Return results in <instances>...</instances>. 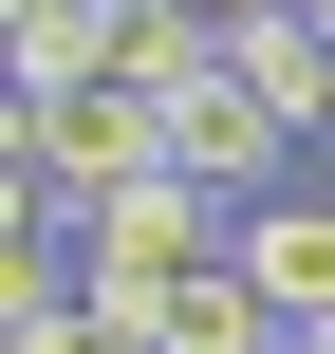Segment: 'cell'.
<instances>
[{
	"instance_id": "5b68a950",
	"label": "cell",
	"mask_w": 335,
	"mask_h": 354,
	"mask_svg": "<svg viewBox=\"0 0 335 354\" xmlns=\"http://www.w3.org/2000/svg\"><path fill=\"white\" fill-rule=\"evenodd\" d=\"M280 19H317V37H335V0H280Z\"/></svg>"
},
{
	"instance_id": "6da1fadb",
	"label": "cell",
	"mask_w": 335,
	"mask_h": 354,
	"mask_svg": "<svg viewBox=\"0 0 335 354\" xmlns=\"http://www.w3.org/2000/svg\"><path fill=\"white\" fill-rule=\"evenodd\" d=\"M242 280H261V317H280V336H298V354L335 336V205H317V187L242 224Z\"/></svg>"
},
{
	"instance_id": "277c9868",
	"label": "cell",
	"mask_w": 335,
	"mask_h": 354,
	"mask_svg": "<svg viewBox=\"0 0 335 354\" xmlns=\"http://www.w3.org/2000/svg\"><path fill=\"white\" fill-rule=\"evenodd\" d=\"M186 19H205V37H242V19H280V0H186Z\"/></svg>"
},
{
	"instance_id": "3957f363",
	"label": "cell",
	"mask_w": 335,
	"mask_h": 354,
	"mask_svg": "<svg viewBox=\"0 0 335 354\" xmlns=\"http://www.w3.org/2000/svg\"><path fill=\"white\" fill-rule=\"evenodd\" d=\"M168 354H298V336L261 317V280H242V261H205V280L168 299Z\"/></svg>"
},
{
	"instance_id": "7a4b0ae2",
	"label": "cell",
	"mask_w": 335,
	"mask_h": 354,
	"mask_svg": "<svg viewBox=\"0 0 335 354\" xmlns=\"http://www.w3.org/2000/svg\"><path fill=\"white\" fill-rule=\"evenodd\" d=\"M224 75H242L280 131H335V37H317V19H242V37H224Z\"/></svg>"
}]
</instances>
